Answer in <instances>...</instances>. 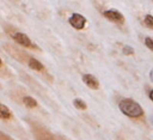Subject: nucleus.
I'll list each match as a JSON object with an SVG mask.
<instances>
[{
	"instance_id": "nucleus-16",
	"label": "nucleus",
	"mask_w": 153,
	"mask_h": 140,
	"mask_svg": "<svg viewBox=\"0 0 153 140\" xmlns=\"http://www.w3.org/2000/svg\"><path fill=\"white\" fill-rule=\"evenodd\" d=\"M149 121H151V123H152V126H153V115L149 117Z\"/></svg>"
},
{
	"instance_id": "nucleus-10",
	"label": "nucleus",
	"mask_w": 153,
	"mask_h": 140,
	"mask_svg": "<svg viewBox=\"0 0 153 140\" xmlns=\"http://www.w3.org/2000/svg\"><path fill=\"white\" fill-rule=\"evenodd\" d=\"M73 105L79 110H86L87 109V104L81 98H74L73 99Z\"/></svg>"
},
{
	"instance_id": "nucleus-4",
	"label": "nucleus",
	"mask_w": 153,
	"mask_h": 140,
	"mask_svg": "<svg viewBox=\"0 0 153 140\" xmlns=\"http://www.w3.org/2000/svg\"><path fill=\"white\" fill-rule=\"evenodd\" d=\"M35 140H57L48 129H45L42 126H35L32 128Z\"/></svg>"
},
{
	"instance_id": "nucleus-6",
	"label": "nucleus",
	"mask_w": 153,
	"mask_h": 140,
	"mask_svg": "<svg viewBox=\"0 0 153 140\" xmlns=\"http://www.w3.org/2000/svg\"><path fill=\"white\" fill-rule=\"evenodd\" d=\"M82 83L86 86H88L90 89H92V90L99 89V80L93 74H91V73H85L82 75Z\"/></svg>"
},
{
	"instance_id": "nucleus-11",
	"label": "nucleus",
	"mask_w": 153,
	"mask_h": 140,
	"mask_svg": "<svg viewBox=\"0 0 153 140\" xmlns=\"http://www.w3.org/2000/svg\"><path fill=\"white\" fill-rule=\"evenodd\" d=\"M143 24L148 29H153V16L152 14H146L143 18Z\"/></svg>"
},
{
	"instance_id": "nucleus-2",
	"label": "nucleus",
	"mask_w": 153,
	"mask_h": 140,
	"mask_svg": "<svg viewBox=\"0 0 153 140\" xmlns=\"http://www.w3.org/2000/svg\"><path fill=\"white\" fill-rule=\"evenodd\" d=\"M12 38L14 39V42L22 47H25V48H32V49H37V47L33 44V42L24 34V32H20V31H16L13 32L12 35Z\"/></svg>"
},
{
	"instance_id": "nucleus-15",
	"label": "nucleus",
	"mask_w": 153,
	"mask_h": 140,
	"mask_svg": "<svg viewBox=\"0 0 153 140\" xmlns=\"http://www.w3.org/2000/svg\"><path fill=\"white\" fill-rule=\"evenodd\" d=\"M148 97H149V99L153 102V90H151V91H149V95H148Z\"/></svg>"
},
{
	"instance_id": "nucleus-3",
	"label": "nucleus",
	"mask_w": 153,
	"mask_h": 140,
	"mask_svg": "<svg viewBox=\"0 0 153 140\" xmlns=\"http://www.w3.org/2000/svg\"><path fill=\"white\" fill-rule=\"evenodd\" d=\"M103 16L109 19L110 22L115 23V24H118V25H123L124 24V16L118 11V10H115V8H110V10H106L103 12Z\"/></svg>"
},
{
	"instance_id": "nucleus-17",
	"label": "nucleus",
	"mask_w": 153,
	"mask_h": 140,
	"mask_svg": "<svg viewBox=\"0 0 153 140\" xmlns=\"http://www.w3.org/2000/svg\"><path fill=\"white\" fill-rule=\"evenodd\" d=\"M152 1H153V0H152Z\"/></svg>"
},
{
	"instance_id": "nucleus-9",
	"label": "nucleus",
	"mask_w": 153,
	"mask_h": 140,
	"mask_svg": "<svg viewBox=\"0 0 153 140\" xmlns=\"http://www.w3.org/2000/svg\"><path fill=\"white\" fill-rule=\"evenodd\" d=\"M0 117L2 120H10L12 117L11 110L5 105V104H0Z\"/></svg>"
},
{
	"instance_id": "nucleus-13",
	"label": "nucleus",
	"mask_w": 153,
	"mask_h": 140,
	"mask_svg": "<svg viewBox=\"0 0 153 140\" xmlns=\"http://www.w3.org/2000/svg\"><path fill=\"white\" fill-rule=\"evenodd\" d=\"M145 45L153 51V37H146L145 38Z\"/></svg>"
},
{
	"instance_id": "nucleus-14",
	"label": "nucleus",
	"mask_w": 153,
	"mask_h": 140,
	"mask_svg": "<svg viewBox=\"0 0 153 140\" xmlns=\"http://www.w3.org/2000/svg\"><path fill=\"white\" fill-rule=\"evenodd\" d=\"M149 80L153 83V68L149 71Z\"/></svg>"
},
{
	"instance_id": "nucleus-8",
	"label": "nucleus",
	"mask_w": 153,
	"mask_h": 140,
	"mask_svg": "<svg viewBox=\"0 0 153 140\" xmlns=\"http://www.w3.org/2000/svg\"><path fill=\"white\" fill-rule=\"evenodd\" d=\"M23 104H24L26 108H29V109H33V108H36V106L38 105L37 101H36L33 97H31V96H25V97H23Z\"/></svg>"
},
{
	"instance_id": "nucleus-5",
	"label": "nucleus",
	"mask_w": 153,
	"mask_h": 140,
	"mask_svg": "<svg viewBox=\"0 0 153 140\" xmlns=\"http://www.w3.org/2000/svg\"><path fill=\"white\" fill-rule=\"evenodd\" d=\"M68 23L72 28L76 29V30H81L85 28L87 19L81 14V13H73L69 18H68Z\"/></svg>"
},
{
	"instance_id": "nucleus-12",
	"label": "nucleus",
	"mask_w": 153,
	"mask_h": 140,
	"mask_svg": "<svg viewBox=\"0 0 153 140\" xmlns=\"http://www.w3.org/2000/svg\"><path fill=\"white\" fill-rule=\"evenodd\" d=\"M122 51H123L124 55H133L135 53L134 51V48H131L130 45H124L123 49H122Z\"/></svg>"
},
{
	"instance_id": "nucleus-7",
	"label": "nucleus",
	"mask_w": 153,
	"mask_h": 140,
	"mask_svg": "<svg viewBox=\"0 0 153 140\" xmlns=\"http://www.w3.org/2000/svg\"><path fill=\"white\" fill-rule=\"evenodd\" d=\"M27 66L33 69V71H37V72H44V66L41 61H38L37 59L35 57H29L27 60Z\"/></svg>"
},
{
	"instance_id": "nucleus-1",
	"label": "nucleus",
	"mask_w": 153,
	"mask_h": 140,
	"mask_svg": "<svg viewBox=\"0 0 153 140\" xmlns=\"http://www.w3.org/2000/svg\"><path fill=\"white\" fill-rule=\"evenodd\" d=\"M118 109L123 115L131 118H137L143 115V110L141 105L131 98H123L118 103Z\"/></svg>"
}]
</instances>
